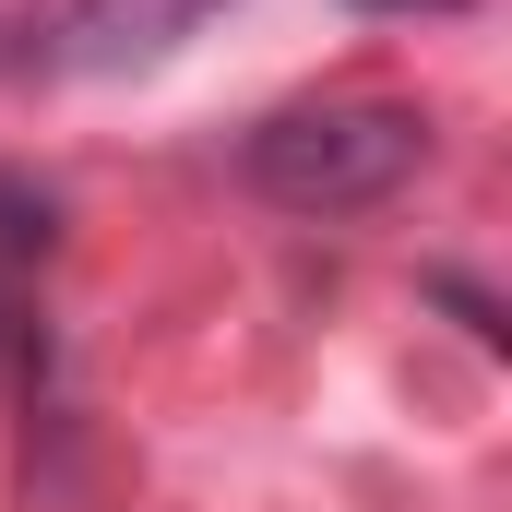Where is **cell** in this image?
I'll return each mask as SVG.
<instances>
[{
	"label": "cell",
	"instance_id": "6da1fadb",
	"mask_svg": "<svg viewBox=\"0 0 512 512\" xmlns=\"http://www.w3.org/2000/svg\"><path fill=\"white\" fill-rule=\"evenodd\" d=\"M417 167H429V120L405 96H310L239 143V179L274 215H370Z\"/></svg>",
	"mask_w": 512,
	"mask_h": 512
},
{
	"label": "cell",
	"instance_id": "7a4b0ae2",
	"mask_svg": "<svg viewBox=\"0 0 512 512\" xmlns=\"http://www.w3.org/2000/svg\"><path fill=\"white\" fill-rule=\"evenodd\" d=\"M203 24H215V0H60L24 60H36V72H72V84H108V72L179 60Z\"/></svg>",
	"mask_w": 512,
	"mask_h": 512
},
{
	"label": "cell",
	"instance_id": "3957f363",
	"mask_svg": "<svg viewBox=\"0 0 512 512\" xmlns=\"http://www.w3.org/2000/svg\"><path fill=\"white\" fill-rule=\"evenodd\" d=\"M48 239H60V203H48L36 179H12V167H0V262L48 251Z\"/></svg>",
	"mask_w": 512,
	"mask_h": 512
},
{
	"label": "cell",
	"instance_id": "277c9868",
	"mask_svg": "<svg viewBox=\"0 0 512 512\" xmlns=\"http://www.w3.org/2000/svg\"><path fill=\"white\" fill-rule=\"evenodd\" d=\"M429 298H441V310H465V334H477V346H501V310H489V286H465V274H429Z\"/></svg>",
	"mask_w": 512,
	"mask_h": 512
},
{
	"label": "cell",
	"instance_id": "5b68a950",
	"mask_svg": "<svg viewBox=\"0 0 512 512\" xmlns=\"http://www.w3.org/2000/svg\"><path fill=\"white\" fill-rule=\"evenodd\" d=\"M24 370H36V322H24L12 286H0V382H24Z\"/></svg>",
	"mask_w": 512,
	"mask_h": 512
},
{
	"label": "cell",
	"instance_id": "8992f818",
	"mask_svg": "<svg viewBox=\"0 0 512 512\" xmlns=\"http://www.w3.org/2000/svg\"><path fill=\"white\" fill-rule=\"evenodd\" d=\"M358 12H465V0H358Z\"/></svg>",
	"mask_w": 512,
	"mask_h": 512
}]
</instances>
